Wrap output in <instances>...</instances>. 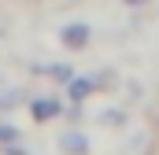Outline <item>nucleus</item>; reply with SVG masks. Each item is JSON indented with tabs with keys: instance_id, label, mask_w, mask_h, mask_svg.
<instances>
[{
	"instance_id": "nucleus-1",
	"label": "nucleus",
	"mask_w": 159,
	"mask_h": 155,
	"mask_svg": "<svg viewBox=\"0 0 159 155\" xmlns=\"http://www.w3.org/2000/svg\"><path fill=\"white\" fill-rule=\"evenodd\" d=\"M89 41H93V26L81 22V19H70L67 26H59V44L70 48V52H85Z\"/></svg>"
},
{
	"instance_id": "nucleus-2",
	"label": "nucleus",
	"mask_w": 159,
	"mask_h": 155,
	"mask_svg": "<svg viewBox=\"0 0 159 155\" xmlns=\"http://www.w3.org/2000/svg\"><path fill=\"white\" fill-rule=\"evenodd\" d=\"M107 81H104V74H70V81H67V96H70V104H85L96 89H104Z\"/></svg>"
},
{
	"instance_id": "nucleus-3",
	"label": "nucleus",
	"mask_w": 159,
	"mask_h": 155,
	"mask_svg": "<svg viewBox=\"0 0 159 155\" xmlns=\"http://www.w3.org/2000/svg\"><path fill=\"white\" fill-rule=\"evenodd\" d=\"M63 111H67V107H63V100H59V96H30V118H34L37 126L56 122Z\"/></svg>"
},
{
	"instance_id": "nucleus-4",
	"label": "nucleus",
	"mask_w": 159,
	"mask_h": 155,
	"mask_svg": "<svg viewBox=\"0 0 159 155\" xmlns=\"http://www.w3.org/2000/svg\"><path fill=\"white\" fill-rule=\"evenodd\" d=\"M59 152L63 155H89V137L81 129H67L59 137Z\"/></svg>"
},
{
	"instance_id": "nucleus-5",
	"label": "nucleus",
	"mask_w": 159,
	"mask_h": 155,
	"mask_svg": "<svg viewBox=\"0 0 159 155\" xmlns=\"http://www.w3.org/2000/svg\"><path fill=\"white\" fill-rule=\"evenodd\" d=\"M34 70H37V74H52V81H63V85H67L70 74H74V70L63 67V63H41V67H34Z\"/></svg>"
},
{
	"instance_id": "nucleus-6",
	"label": "nucleus",
	"mask_w": 159,
	"mask_h": 155,
	"mask_svg": "<svg viewBox=\"0 0 159 155\" xmlns=\"http://www.w3.org/2000/svg\"><path fill=\"white\" fill-rule=\"evenodd\" d=\"M22 100H26L22 89H4V92H0V115H4V111H15V104H22Z\"/></svg>"
},
{
	"instance_id": "nucleus-7",
	"label": "nucleus",
	"mask_w": 159,
	"mask_h": 155,
	"mask_svg": "<svg viewBox=\"0 0 159 155\" xmlns=\"http://www.w3.org/2000/svg\"><path fill=\"white\" fill-rule=\"evenodd\" d=\"M19 140H22V129H19V126H11V122H0V148L19 144Z\"/></svg>"
},
{
	"instance_id": "nucleus-8",
	"label": "nucleus",
	"mask_w": 159,
	"mask_h": 155,
	"mask_svg": "<svg viewBox=\"0 0 159 155\" xmlns=\"http://www.w3.org/2000/svg\"><path fill=\"white\" fill-rule=\"evenodd\" d=\"M126 7H144V4H152V0H122Z\"/></svg>"
},
{
	"instance_id": "nucleus-9",
	"label": "nucleus",
	"mask_w": 159,
	"mask_h": 155,
	"mask_svg": "<svg viewBox=\"0 0 159 155\" xmlns=\"http://www.w3.org/2000/svg\"><path fill=\"white\" fill-rule=\"evenodd\" d=\"M148 155H159V140H156V144H152V152H148Z\"/></svg>"
}]
</instances>
